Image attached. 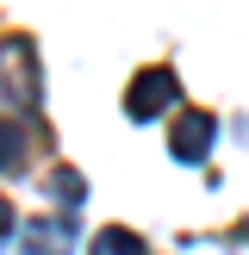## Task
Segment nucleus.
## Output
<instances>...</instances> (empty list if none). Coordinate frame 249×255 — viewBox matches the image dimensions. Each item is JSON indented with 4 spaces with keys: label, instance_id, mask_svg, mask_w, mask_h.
<instances>
[{
    "label": "nucleus",
    "instance_id": "nucleus-8",
    "mask_svg": "<svg viewBox=\"0 0 249 255\" xmlns=\"http://www.w3.org/2000/svg\"><path fill=\"white\" fill-rule=\"evenodd\" d=\"M6 237H12V206L0 199V243H6Z\"/></svg>",
    "mask_w": 249,
    "mask_h": 255
},
{
    "label": "nucleus",
    "instance_id": "nucleus-1",
    "mask_svg": "<svg viewBox=\"0 0 249 255\" xmlns=\"http://www.w3.org/2000/svg\"><path fill=\"white\" fill-rule=\"evenodd\" d=\"M0 87L19 106H37V62H31V44L25 37H6L0 44Z\"/></svg>",
    "mask_w": 249,
    "mask_h": 255
},
{
    "label": "nucleus",
    "instance_id": "nucleus-6",
    "mask_svg": "<svg viewBox=\"0 0 249 255\" xmlns=\"http://www.w3.org/2000/svg\"><path fill=\"white\" fill-rule=\"evenodd\" d=\"M19 162H25V131L0 119V168H19Z\"/></svg>",
    "mask_w": 249,
    "mask_h": 255
},
{
    "label": "nucleus",
    "instance_id": "nucleus-5",
    "mask_svg": "<svg viewBox=\"0 0 249 255\" xmlns=\"http://www.w3.org/2000/svg\"><path fill=\"white\" fill-rule=\"evenodd\" d=\"M87 255H143V243H137L131 231H100V237H94V249H87Z\"/></svg>",
    "mask_w": 249,
    "mask_h": 255
},
{
    "label": "nucleus",
    "instance_id": "nucleus-7",
    "mask_svg": "<svg viewBox=\"0 0 249 255\" xmlns=\"http://www.w3.org/2000/svg\"><path fill=\"white\" fill-rule=\"evenodd\" d=\"M50 193H56L62 206H81L87 187H81V174H75V168H56V174H50Z\"/></svg>",
    "mask_w": 249,
    "mask_h": 255
},
{
    "label": "nucleus",
    "instance_id": "nucleus-2",
    "mask_svg": "<svg viewBox=\"0 0 249 255\" xmlns=\"http://www.w3.org/2000/svg\"><path fill=\"white\" fill-rule=\"evenodd\" d=\"M162 106H174V75L168 69H143L131 81V94H124V112L131 119H156Z\"/></svg>",
    "mask_w": 249,
    "mask_h": 255
},
{
    "label": "nucleus",
    "instance_id": "nucleus-3",
    "mask_svg": "<svg viewBox=\"0 0 249 255\" xmlns=\"http://www.w3.org/2000/svg\"><path fill=\"white\" fill-rule=\"evenodd\" d=\"M212 131H218V125H212V112H181V125H174V137H168V149H174V156H181V162H199V156H206V149H212Z\"/></svg>",
    "mask_w": 249,
    "mask_h": 255
},
{
    "label": "nucleus",
    "instance_id": "nucleus-4",
    "mask_svg": "<svg viewBox=\"0 0 249 255\" xmlns=\"http://www.w3.org/2000/svg\"><path fill=\"white\" fill-rule=\"evenodd\" d=\"M69 249H75L69 218H31L25 224V255H69Z\"/></svg>",
    "mask_w": 249,
    "mask_h": 255
}]
</instances>
